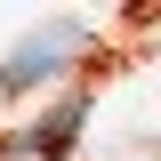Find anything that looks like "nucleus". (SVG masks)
<instances>
[{
    "instance_id": "1",
    "label": "nucleus",
    "mask_w": 161,
    "mask_h": 161,
    "mask_svg": "<svg viewBox=\"0 0 161 161\" xmlns=\"http://www.w3.org/2000/svg\"><path fill=\"white\" fill-rule=\"evenodd\" d=\"M80 48H89V24H80V16H57V24H40V32H24L16 48L0 57V105L24 97V89H48Z\"/></svg>"
},
{
    "instance_id": "2",
    "label": "nucleus",
    "mask_w": 161,
    "mask_h": 161,
    "mask_svg": "<svg viewBox=\"0 0 161 161\" xmlns=\"http://www.w3.org/2000/svg\"><path fill=\"white\" fill-rule=\"evenodd\" d=\"M80 121H89V97H80V89H64V97H57V105H48V113H40L32 129L16 137V153H32V161H57V153H73Z\"/></svg>"
}]
</instances>
